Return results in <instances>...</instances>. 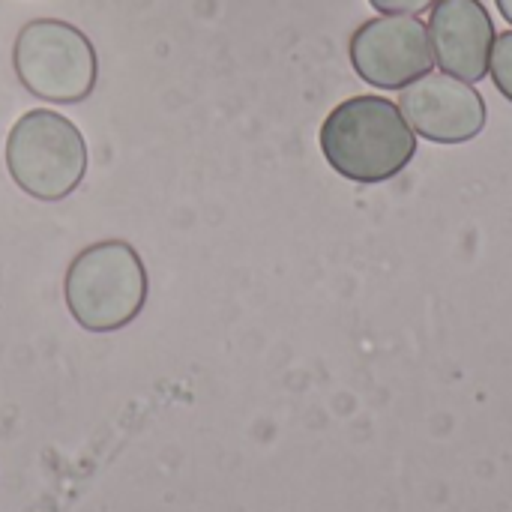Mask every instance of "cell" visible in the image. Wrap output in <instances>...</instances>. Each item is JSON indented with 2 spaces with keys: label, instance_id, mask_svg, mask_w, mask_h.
<instances>
[{
  "label": "cell",
  "instance_id": "7",
  "mask_svg": "<svg viewBox=\"0 0 512 512\" xmlns=\"http://www.w3.org/2000/svg\"><path fill=\"white\" fill-rule=\"evenodd\" d=\"M495 21L483 0H435L429 15V42L435 63L468 84L489 75L495 48Z\"/></svg>",
  "mask_w": 512,
  "mask_h": 512
},
{
  "label": "cell",
  "instance_id": "2",
  "mask_svg": "<svg viewBox=\"0 0 512 512\" xmlns=\"http://www.w3.org/2000/svg\"><path fill=\"white\" fill-rule=\"evenodd\" d=\"M147 291V267L126 240L84 246L63 279L66 309L87 333H117L132 324L147 303Z\"/></svg>",
  "mask_w": 512,
  "mask_h": 512
},
{
  "label": "cell",
  "instance_id": "3",
  "mask_svg": "<svg viewBox=\"0 0 512 512\" xmlns=\"http://www.w3.org/2000/svg\"><path fill=\"white\" fill-rule=\"evenodd\" d=\"M6 168L12 183L45 204L69 198L87 174V144L81 129L48 108L24 111L6 138Z\"/></svg>",
  "mask_w": 512,
  "mask_h": 512
},
{
  "label": "cell",
  "instance_id": "10",
  "mask_svg": "<svg viewBox=\"0 0 512 512\" xmlns=\"http://www.w3.org/2000/svg\"><path fill=\"white\" fill-rule=\"evenodd\" d=\"M495 6H498V12L507 18V24L512 27V0H495Z\"/></svg>",
  "mask_w": 512,
  "mask_h": 512
},
{
  "label": "cell",
  "instance_id": "1",
  "mask_svg": "<svg viewBox=\"0 0 512 512\" xmlns=\"http://www.w3.org/2000/svg\"><path fill=\"white\" fill-rule=\"evenodd\" d=\"M327 165L351 183H387L417 156V132L387 96H351L339 102L318 132Z\"/></svg>",
  "mask_w": 512,
  "mask_h": 512
},
{
  "label": "cell",
  "instance_id": "4",
  "mask_svg": "<svg viewBox=\"0 0 512 512\" xmlns=\"http://www.w3.org/2000/svg\"><path fill=\"white\" fill-rule=\"evenodd\" d=\"M12 66L27 93L57 105L84 102L99 78V57L84 30L60 18L27 21L12 45Z\"/></svg>",
  "mask_w": 512,
  "mask_h": 512
},
{
  "label": "cell",
  "instance_id": "9",
  "mask_svg": "<svg viewBox=\"0 0 512 512\" xmlns=\"http://www.w3.org/2000/svg\"><path fill=\"white\" fill-rule=\"evenodd\" d=\"M369 3L381 15H420V12L432 9L435 0H369Z\"/></svg>",
  "mask_w": 512,
  "mask_h": 512
},
{
  "label": "cell",
  "instance_id": "6",
  "mask_svg": "<svg viewBox=\"0 0 512 512\" xmlns=\"http://www.w3.org/2000/svg\"><path fill=\"white\" fill-rule=\"evenodd\" d=\"M399 108L411 129L435 144H468L486 129L489 120L480 90L447 72H429L408 84L399 96Z\"/></svg>",
  "mask_w": 512,
  "mask_h": 512
},
{
  "label": "cell",
  "instance_id": "5",
  "mask_svg": "<svg viewBox=\"0 0 512 512\" xmlns=\"http://www.w3.org/2000/svg\"><path fill=\"white\" fill-rule=\"evenodd\" d=\"M354 72L381 90H405L432 72L429 27L417 15H381L363 21L348 42Z\"/></svg>",
  "mask_w": 512,
  "mask_h": 512
},
{
  "label": "cell",
  "instance_id": "8",
  "mask_svg": "<svg viewBox=\"0 0 512 512\" xmlns=\"http://www.w3.org/2000/svg\"><path fill=\"white\" fill-rule=\"evenodd\" d=\"M489 72H492V81H495V87L501 90V96H504L507 102H512V30L495 36Z\"/></svg>",
  "mask_w": 512,
  "mask_h": 512
}]
</instances>
